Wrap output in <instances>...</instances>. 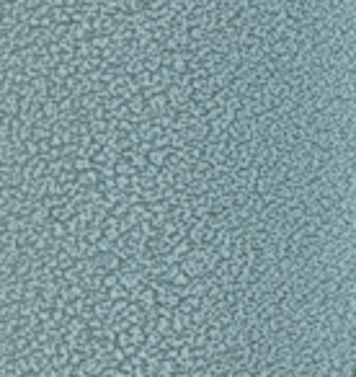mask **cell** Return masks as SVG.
Masks as SVG:
<instances>
[{"label": "cell", "mask_w": 356, "mask_h": 377, "mask_svg": "<svg viewBox=\"0 0 356 377\" xmlns=\"http://www.w3.org/2000/svg\"><path fill=\"white\" fill-rule=\"evenodd\" d=\"M181 266V272H184L188 279H202V276L207 274V269H204V264H199V261H194V258H184V261L178 264Z\"/></svg>", "instance_id": "cell-2"}, {"label": "cell", "mask_w": 356, "mask_h": 377, "mask_svg": "<svg viewBox=\"0 0 356 377\" xmlns=\"http://www.w3.org/2000/svg\"><path fill=\"white\" fill-rule=\"evenodd\" d=\"M170 150L173 147H152L150 155H147V163L163 168V166H166V160H168V155H170Z\"/></svg>", "instance_id": "cell-4"}, {"label": "cell", "mask_w": 356, "mask_h": 377, "mask_svg": "<svg viewBox=\"0 0 356 377\" xmlns=\"http://www.w3.org/2000/svg\"><path fill=\"white\" fill-rule=\"evenodd\" d=\"M126 104H129L132 114H140L145 106H147V101H145V96H142V93H132L129 98H126Z\"/></svg>", "instance_id": "cell-8"}, {"label": "cell", "mask_w": 356, "mask_h": 377, "mask_svg": "<svg viewBox=\"0 0 356 377\" xmlns=\"http://www.w3.org/2000/svg\"><path fill=\"white\" fill-rule=\"evenodd\" d=\"M93 49L96 47H93V42H90V39H78L75 42V55L78 57H85L88 60L90 55H93Z\"/></svg>", "instance_id": "cell-7"}, {"label": "cell", "mask_w": 356, "mask_h": 377, "mask_svg": "<svg viewBox=\"0 0 356 377\" xmlns=\"http://www.w3.org/2000/svg\"><path fill=\"white\" fill-rule=\"evenodd\" d=\"M90 134H101V132H111L108 127V119H90Z\"/></svg>", "instance_id": "cell-11"}, {"label": "cell", "mask_w": 356, "mask_h": 377, "mask_svg": "<svg viewBox=\"0 0 356 377\" xmlns=\"http://www.w3.org/2000/svg\"><path fill=\"white\" fill-rule=\"evenodd\" d=\"M114 287H119V272L116 274H104V290L111 292Z\"/></svg>", "instance_id": "cell-14"}, {"label": "cell", "mask_w": 356, "mask_h": 377, "mask_svg": "<svg viewBox=\"0 0 356 377\" xmlns=\"http://www.w3.org/2000/svg\"><path fill=\"white\" fill-rule=\"evenodd\" d=\"M90 42H93V47L96 49H106V47H111L114 44V39H111V34H93V37H90Z\"/></svg>", "instance_id": "cell-10"}, {"label": "cell", "mask_w": 356, "mask_h": 377, "mask_svg": "<svg viewBox=\"0 0 356 377\" xmlns=\"http://www.w3.org/2000/svg\"><path fill=\"white\" fill-rule=\"evenodd\" d=\"M104 370H106V364L101 362V356H88L85 362H83V372L88 377H98Z\"/></svg>", "instance_id": "cell-3"}, {"label": "cell", "mask_w": 356, "mask_h": 377, "mask_svg": "<svg viewBox=\"0 0 356 377\" xmlns=\"http://www.w3.org/2000/svg\"><path fill=\"white\" fill-rule=\"evenodd\" d=\"M42 111H44L47 119H57V116H60V101H54V98L49 96L47 101L42 104Z\"/></svg>", "instance_id": "cell-6"}, {"label": "cell", "mask_w": 356, "mask_h": 377, "mask_svg": "<svg viewBox=\"0 0 356 377\" xmlns=\"http://www.w3.org/2000/svg\"><path fill=\"white\" fill-rule=\"evenodd\" d=\"M0 114H5V116H18L21 114V93L11 91V93L0 96Z\"/></svg>", "instance_id": "cell-1"}, {"label": "cell", "mask_w": 356, "mask_h": 377, "mask_svg": "<svg viewBox=\"0 0 356 377\" xmlns=\"http://www.w3.org/2000/svg\"><path fill=\"white\" fill-rule=\"evenodd\" d=\"M101 104H104V98L98 96V93H93V91H88L85 96H80V106H83V109H88V111L98 109Z\"/></svg>", "instance_id": "cell-5"}, {"label": "cell", "mask_w": 356, "mask_h": 377, "mask_svg": "<svg viewBox=\"0 0 356 377\" xmlns=\"http://www.w3.org/2000/svg\"><path fill=\"white\" fill-rule=\"evenodd\" d=\"M90 168H93V160H90L88 155H78V158H75V170H78V173L90 170Z\"/></svg>", "instance_id": "cell-12"}, {"label": "cell", "mask_w": 356, "mask_h": 377, "mask_svg": "<svg viewBox=\"0 0 356 377\" xmlns=\"http://www.w3.org/2000/svg\"><path fill=\"white\" fill-rule=\"evenodd\" d=\"M126 297H129V292H126L122 284H119V287H114V290L108 292V300H111V302H116V300H126Z\"/></svg>", "instance_id": "cell-13"}, {"label": "cell", "mask_w": 356, "mask_h": 377, "mask_svg": "<svg viewBox=\"0 0 356 377\" xmlns=\"http://www.w3.org/2000/svg\"><path fill=\"white\" fill-rule=\"evenodd\" d=\"M134 78V83H137V88H150L152 85V80H155V75L150 73V70H142V73H137V75H132Z\"/></svg>", "instance_id": "cell-9"}]
</instances>
